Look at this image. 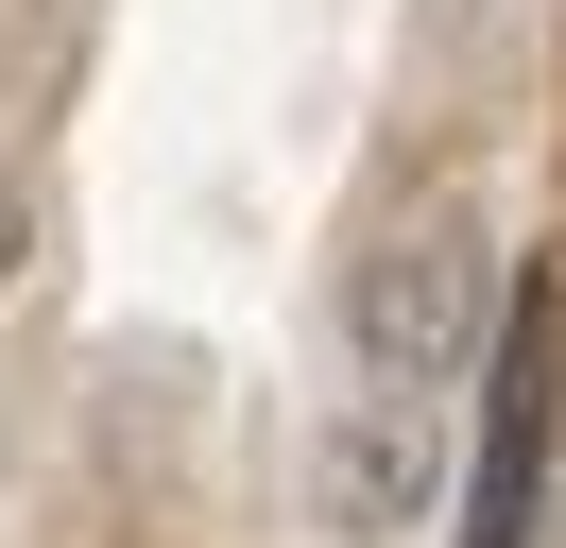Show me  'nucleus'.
<instances>
[{"label": "nucleus", "mask_w": 566, "mask_h": 548, "mask_svg": "<svg viewBox=\"0 0 566 548\" xmlns=\"http://www.w3.org/2000/svg\"><path fill=\"white\" fill-rule=\"evenodd\" d=\"M18 274H35V205L0 189V292H18Z\"/></svg>", "instance_id": "7ed1b4c3"}, {"label": "nucleus", "mask_w": 566, "mask_h": 548, "mask_svg": "<svg viewBox=\"0 0 566 548\" xmlns=\"http://www.w3.org/2000/svg\"><path fill=\"white\" fill-rule=\"evenodd\" d=\"M549 377H566V326L532 308L497 342V394H481V497H463V548H532V463H549Z\"/></svg>", "instance_id": "f03ea898"}, {"label": "nucleus", "mask_w": 566, "mask_h": 548, "mask_svg": "<svg viewBox=\"0 0 566 548\" xmlns=\"http://www.w3.org/2000/svg\"><path fill=\"white\" fill-rule=\"evenodd\" d=\"M344 342H360V394H378V411L447 394V377L497 342V257H481V223H463V205L395 223L378 257H360V292H344Z\"/></svg>", "instance_id": "f257e3e1"}]
</instances>
